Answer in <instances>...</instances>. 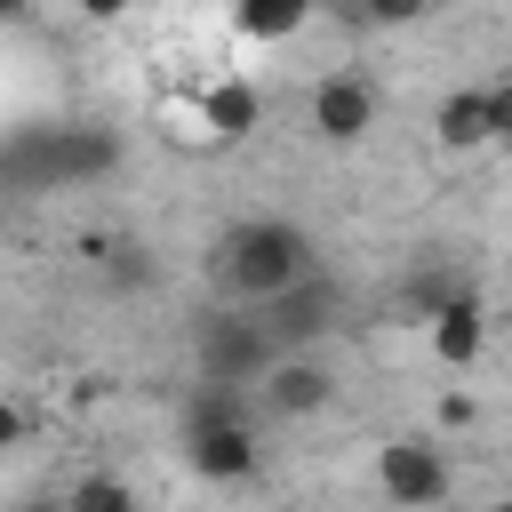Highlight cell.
Wrapping results in <instances>:
<instances>
[{
  "instance_id": "cell-1",
  "label": "cell",
  "mask_w": 512,
  "mask_h": 512,
  "mask_svg": "<svg viewBox=\"0 0 512 512\" xmlns=\"http://www.w3.org/2000/svg\"><path fill=\"white\" fill-rule=\"evenodd\" d=\"M208 272H216V288H224L240 312H264V304H280L288 288L312 280V240H304V224H288V216H248V224H232V232L208 248Z\"/></svg>"
},
{
  "instance_id": "cell-2",
  "label": "cell",
  "mask_w": 512,
  "mask_h": 512,
  "mask_svg": "<svg viewBox=\"0 0 512 512\" xmlns=\"http://www.w3.org/2000/svg\"><path fill=\"white\" fill-rule=\"evenodd\" d=\"M8 184L16 192H48V184H96L120 168V136L112 128H24L8 144Z\"/></svg>"
},
{
  "instance_id": "cell-3",
  "label": "cell",
  "mask_w": 512,
  "mask_h": 512,
  "mask_svg": "<svg viewBox=\"0 0 512 512\" xmlns=\"http://www.w3.org/2000/svg\"><path fill=\"white\" fill-rule=\"evenodd\" d=\"M280 360H288V352H280V336H272L256 312H216V320L200 328V344H192V368H200L208 384H264Z\"/></svg>"
},
{
  "instance_id": "cell-4",
  "label": "cell",
  "mask_w": 512,
  "mask_h": 512,
  "mask_svg": "<svg viewBox=\"0 0 512 512\" xmlns=\"http://www.w3.org/2000/svg\"><path fill=\"white\" fill-rule=\"evenodd\" d=\"M376 488H384V504H400V512L448 504V448L424 440V432L384 440V448H376Z\"/></svg>"
},
{
  "instance_id": "cell-5",
  "label": "cell",
  "mask_w": 512,
  "mask_h": 512,
  "mask_svg": "<svg viewBox=\"0 0 512 512\" xmlns=\"http://www.w3.org/2000/svg\"><path fill=\"white\" fill-rule=\"evenodd\" d=\"M304 120H312L320 144H360V136L376 128V88H368L360 72H328V80L304 96Z\"/></svg>"
},
{
  "instance_id": "cell-6",
  "label": "cell",
  "mask_w": 512,
  "mask_h": 512,
  "mask_svg": "<svg viewBox=\"0 0 512 512\" xmlns=\"http://www.w3.org/2000/svg\"><path fill=\"white\" fill-rule=\"evenodd\" d=\"M184 464H192L208 488H240V480H256V424L184 432Z\"/></svg>"
},
{
  "instance_id": "cell-7",
  "label": "cell",
  "mask_w": 512,
  "mask_h": 512,
  "mask_svg": "<svg viewBox=\"0 0 512 512\" xmlns=\"http://www.w3.org/2000/svg\"><path fill=\"white\" fill-rule=\"evenodd\" d=\"M200 120H208V144H240V136H256V120H264L256 80H248V72H216V80H200Z\"/></svg>"
},
{
  "instance_id": "cell-8",
  "label": "cell",
  "mask_w": 512,
  "mask_h": 512,
  "mask_svg": "<svg viewBox=\"0 0 512 512\" xmlns=\"http://www.w3.org/2000/svg\"><path fill=\"white\" fill-rule=\"evenodd\" d=\"M256 400L272 408V416H320L328 400H336V376H328V360H304V352H288L264 384H256Z\"/></svg>"
},
{
  "instance_id": "cell-9",
  "label": "cell",
  "mask_w": 512,
  "mask_h": 512,
  "mask_svg": "<svg viewBox=\"0 0 512 512\" xmlns=\"http://www.w3.org/2000/svg\"><path fill=\"white\" fill-rule=\"evenodd\" d=\"M424 336H432V352H440L448 368H472V360H480V344H488V304H480L472 288H456V296L424 320Z\"/></svg>"
},
{
  "instance_id": "cell-10",
  "label": "cell",
  "mask_w": 512,
  "mask_h": 512,
  "mask_svg": "<svg viewBox=\"0 0 512 512\" xmlns=\"http://www.w3.org/2000/svg\"><path fill=\"white\" fill-rule=\"evenodd\" d=\"M328 312H336V288L312 272L304 288H288V296H280V304H264L256 320H264L280 344H304V336H320V328H328Z\"/></svg>"
},
{
  "instance_id": "cell-11",
  "label": "cell",
  "mask_w": 512,
  "mask_h": 512,
  "mask_svg": "<svg viewBox=\"0 0 512 512\" xmlns=\"http://www.w3.org/2000/svg\"><path fill=\"white\" fill-rule=\"evenodd\" d=\"M432 136L448 144V152H488L496 136H488V88L472 80V88H448L440 96V112H432Z\"/></svg>"
},
{
  "instance_id": "cell-12",
  "label": "cell",
  "mask_w": 512,
  "mask_h": 512,
  "mask_svg": "<svg viewBox=\"0 0 512 512\" xmlns=\"http://www.w3.org/2000/svg\"><path fill=\"white\" fill-rule=\"evenodd\" d=\"M312 24V0H232V32L256 40V48H280Z\"/></svg>"
},
{
  "instance_id": "cell-13",
  "label": "cell",
  "mask_w": 512,
  "mask_h": 512,
  "mask_svg": "<svg viewBox=\"0 0 512 512\" xmlns=\"http://www.w3.org/2000/svg\"><path fill=\"white\" fill-rule=\"evenodd\" d=\"M216 424H248V384H192L184 400V432H216Z\"/></svg>"
},
{
  "instance_id": "cell-14",
  "label": "cell",
  "mask_w": 512,
  "mask_h": 512,
  "mask_svg": "<svg viewBox=\"0 0 512 512\" xmlns=\"http://www.w3.org/2000/svg\"><path fill=\"white\" fill-rule=\"evenodd\" d=\"M64 512H136V488L120 472H80L64 488Z\"/></svg>"
},
{
  "instance_id": "cell-15",
  "label": "cell",
  "mask_w": 512,
  "mask_h": 512,
  "mask_svg": "<svg viewBox=\"0 0 512 512\" xmlns=\"http://www.w3.org/2000/svg\"><path fill=\"white\" fill-rule=\"evenodd\" d=\"M488 88V136L512 152V72H496V80H480Z\"/></svg>"
},
{
  "instance_id": "cell-16",
  "label": "cell",
  "mask_w": 512,
  "mask_h": 512,
  "mask_svg": "<svg viewBox=\"0 0 512 512\" xmlns=\"http://www.w3.org/2000/svg\"><path fill=\"white\" fill-rule=\"evenodd\" d=\"M424 8H432V0H360V16H368V24H416Z\"/></svg>"
},
{
  "instance_id": "cell-17",
  "label": "cell",
  "mask_w": 512,
  "mask_h": 512,
  "mask_svg": "<svg viewBox=\"0 0 512 512\" xmlns=\"http://www.w3.org/2000/svg\"><path fill=\"white\" fill-rule=\"evenodd\" d=\"M112 280H136V288L152 280V264H144V248H136V240H120V248H112Z\"/></svg>"
},
{
  "instance_id": "cell-18",
  "label": "cell",
  "mask_w": 512,
  "mask_h": 512,
  "mask_svg": "<svg viewBox=\"0 0 512 512\" xmlns=\"http://www.w3.org/2000/svg\"><path fill=\"white\" fill-rule=\"evenodd\" d=\"M72 8H80L88 24H120V16H128V0H72Z\"/></svg>"
},
{
  "instance_id": "cell-19",
  "label": "cell",
  "mask_w": 512,
  "mask_h": 512,
  "mask_svg": "<svg viewBox=\"0 0 512 512\" xmlns=\"http://www.w3.org/2000/svg\"><path fill=\"white\" fill-rule=\"evenodd\" d=\"M16 512H64V504H16Z\"/></svg>"
},
{
  "instance_id": "cell-20",
  "label": "cell",
  "mask_w": 512,
  "mask_h": 512,
  "mask_svg": "<svg viewBox=\"0 0 512 512\" xmlns=\"http://www.w3.org/2000/svg\"><path fill=\"white\" fill-rule=\"evenodd\" d=\"M8 8H16V16H24V8H32V0H8Z\"/></svg>"
}]
</instances>
